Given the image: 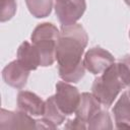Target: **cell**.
<instances>
[{"label": "cell", "instance_id": "obj_18", "mask_svg": "<svg viewBox=\"0 0 130 130\" xmlns=\"http://www.w3.org/2000/svg\"><path fill=\"white\" fill-rule=\"evenodd\" d=\"M66 129H87V124L79 120L78 118H74L73 120H69L65 125Z\"/></svg>", "mask_w": 130, "mask_h": 130}, {"label": "cell", "instance_id": "obj_12", "mask_svg": "<svg viewBox=\"0 0 130 130\" xmlns=\"http://www.w3.org/2000/svg\"><path fill=\"white\" fill-rule=\"evenodd\" d=\"M115 124L118 129H130V95L128 91L122 93L113 108Z\"/></svg>", "mask_w": 130, "mask_h": 130}, {"label": "cell", "instance_id": "obj_8", "mask_svg": "<svg viewBox=\"0 0 130 130\" xmlns=\"http://www.w3.org/2000/svg\"><path fill=\"white\" fill-rule=\"evenodd\" d=\"M66 115L59 109L54 95L45 101V110L42 120H37V129H55L65 121Z\"/></svg>", "mask_w": 130, "mask_h": 130}, {"label": "cell", "instance_id": "obj_6", "mask_svg": "<svg viewBox=\"0 0 130 130\" xmlns=\"http://www.w3.org/2000/svg\"><path fill=\"white\" fill-rule=\"evenodd\" d=\"M115 63L114 56L101 47L89 49L83 58V65L92 74H102L107 68Z\"/></svg>", "mask_w": 130, "mask_h": 130}, {"label": "cell", "instance_id": "obj_11", "mask_svg": "<svg viewBox=\"0 0 130 130\" xmlns=\"http://www.w3.org/2000/svg\"><path fill=\"white\" fill-rule=\"evenodd\" d=\"M101 105L102 104L96 100V98L92 93L83 92L81 93L79 105L75 111V117L87 124L89 119L102 110Z\"/></svg>", "mask_w": 130, "mask_h": 130}, {"label": "cell", "instance_id": "obj_4", "mask_svg": "<svg viewBox=\"0 0 130 130\" xmlns=\"http://www.w3.org/2000/svg\"><path fill=\"white\" fill-rule=\"evenodd\" d=\"M54 98L59 109L67 116L75 113L79 105L81 94L75 86L63 80L57 82Z\"/></svg>", "mask_w": 130, "mask_h": 130}, {"label": "cell", "instance_id": "obj_22", "mask_svg": "<svg viewBox=\"0 0 130 130\" xmlns=\"http://www.w3.org/2000/svg\"><path fill=\"white\" fill-rule=\"evenodd\" d=\"M56 1H57V0H56Z\"/></svg>", "mask_w": 130, "mask_h": 130}, {"label": "cell", "instance_id": "obj_2", "mask_svg": "<svg viewBox=\"0 0 130 130\" xmlns=\"http://www.w3.org/2000/svg\"><path fill=\"white\" fill-rule=\"evenodd\" d=\"M59 37V29L56 25L50 22L40 23L34 29L30 39L39 53L41 66L47 67L54 63Z\"/></svg>", "mask_w": 130, "mask_h": 130}, {"label": "cell", "instance_id": "obj_17", "mask_svg": "<svg viewBox=\"0 0 130 130\" xmlns=\"http://www.w3.org/2000/svg\"><path fill=\"white\" fill-rule=\"evenodd\" d=\"M16 2L15 0H1V22L11 19L16 12Z\"/></svg>", "mask_w": 130, "mask_h": 130}, {"label": "cell", "instance_id": "obj_13", "mask_svg": "<svg viewBox=\"0 0 130 130\" xmlns=\"http://www.w3.org/2000/svg\"><path fill=\"white\" fill-rule=\"evenodd\" d=\"M25 69L31 71L36 70L41 66L40 56L35 48V46L28 42H23L17 50V59H16Z\"/></svg>", "mask_w": 130, "mask_h": 130}, {"label": "cell", "instance_id": "obj_10", "mask_svg": "<svg viewBox=\"0 0 130 130\" xmlns=\"http://www.w3.org/2000/svg\"><path fill=\"white\" fill-rule=\"evenodd\" d=\"M17 108L30 116H43L45 102L31 91L21 90L17 94Z\"/></svg>", "mask_w": 130, "mask_h": 130}, {"label": "cell", "instance_id": "obj_14", "mask_svg": "<svg viewBox=\"0 0 130 130\" xmlns=\"http://www.w3.org/2000/svg\"><path fill=\"white\" fill-rule=\"evenodd\" d=\"M25 3L29 12L37 18L49 16L53 7V0H25Z\"/></svg>", "mask_w": 130, "mask_h": 130}, {"label": "cell", "instance_id": "obj_19", "mask_svg": "<svg viewBox=\"0 0 130 130\" xmlns=\"http://www.w3.org/2000/svg\"><path fill=\"white\" fill-rule=\"evenodd\" d=\"M125 1V3L128 5V6H130V0H124Z\"/></svg>", "mask_w": 130, "mask_h": 130}, {"label": "cell", "instance_id": "obj_21", "mask_svg": "<svg viewBox=\"0 0 130 130\" xmlns=\"http://www.w3.org/2000/svg\"><path fill=\"white\" fill-rule=\"evenodd\" d=\"M129 38H130V31H129Z\"/></svg>", "mask_w": 130, "mask_h": 130}, {"label": "cell", "instance_id": "obj_7", "mask_svg": "<svg viewBox=\"0 0 130 130\" xmlns=\"http://www.w3.org/2000/svg\"><path fill=\"white\" fill-rule=\"evenodd\" d=\"M37 129V120H34L30 115L22 111H7L1 110L0 114V129Z\"/></svg>", "mask_w": 130, "mask_h": 130}, {"label": "cell", "instance_id": "obj_20", "mask_svg": "<svg viewBox=\"0 0 130 130\" xmlns=\"http://www.w3.org/2000/svg\"><path fill=\"white\" fill-rule=\"evenodd\" d=\"M128 93H129V95H130V90H129V91H128Z\"/></svg>", "mask_w": 130, "mask_h": 130}, {"label": "cell", "instance_id": "obj_16", "mask_svg": "<svg viewBox=\"0 0 130 130\" xmlns=\"http://www.w3.org/2000/svg\"><path fill=\"white\" fill-rule=\"evenodd\" d=\"M118 73L123 84L126 86L130 85V55L125 56L117 63Z\"/></svg>", "mask_w": 130, "mask_h": 130}, {"label": "cell", "instance_id": "obj_9", "mask_svg": "<svg viewBox=\"0 0 130 130\" xmlns=\"http://www.w3.org/2000/svg\"><path fill=\"white\" fill-rule=\"evenodd\" d=\"M28 75L29 70L25 69L17 60L7 64L2 71V77L5 83L17 89H21L25 86Z\"/></svg>", "mask_w": 130, "mask_h": 130}, {"label": "cell", "instance_id": "obj_1", "mask_svg": "<svg viewBox=\"0 0 130 130\" xmlns=\"http://www.w3.org/2000/svg\"><path fill=\"white\" fill-rule=\"evenodd\" d=\"M88 37L81 24L62 25L56 48L59 76L66 82H78L84 76L82 54Z\"/></svg>", "mask_w": 130, "mask_h": 130}, {"label": "cell", "instance_id": "obj_15", "mask_svg": "<svg viewBox=\"0 0 130 130\" xmlns=\"http://www.w3.org/2000/svg\"><path fill=\"white\" fill-rule=\"evenodd\" d=\"M112 128H113L112 119L109 113L103 110L99 111L87 122V129L99 130V129H112Z\"/></svg>", "mask_w": 130, "mask_h": 130}, {"label": "cell", "instance_id": "obj_3", "mask_svg": "<svg viewBox=\"0 0 130 130\" xmlns=\"http://www.w3.org/2000/svg\"><path fill=\"white\" fill-rule=\"evenodd\" d=\"M124 87L125 85L118 73L117 63H113L94 79L91 91L102 105L106 108H110Z\"/></svg>", "mask_w": 130, "mask_h": 130}, {"label": "cell", "instance_id": "obj_5", "mask_svg": "<svg viewBox=\"0 0 130 130\" xmlns=\"http://www.w3.org/2000/svg\"><path fill=\"white\" fill-rule=\"evenodd\" d=\"M86 9L85 0H57L55 12L62 25H71L81 18Z\"/></svg>", "mask_w": 130, "mask_h": 130}]
</instances>
